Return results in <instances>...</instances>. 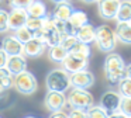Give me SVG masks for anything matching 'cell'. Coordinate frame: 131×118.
<instances>
[{
    "mask_svg": "<svg viewBox=\"0 0 131 118\" xmlns=\"http://www.w3.org/2000/svg\"><path fill=\"white\" fill-rule=\"evenodd\" d=\"M2 49L7 53V56L12 55H21L23 53V44L18 41L17 38H14L13 35H7L2 41Z\"/></svg>",
    "mask_w": 131,
    "mask_h": 118,
    "instance_id": "14",
    "label": "cell"
},
{
    "mask_svg": "<svg viewBox=\"0 0 131 118\" xmlns=\"http://www.w3.org/2000/svg\"><path fill=\"white\" fill-rule=\"evenodd\" d=\"M6 76H13V75L10 73V70L6 66H2L0 67V77H6Z\"/></svg>",
    "mask_w": 131,
    "mask_h": 118,
    "instance_id": "36",
    "label": "cell"
},
{
    "mask_svg": "<svg viewBox=\"0 0 131 118\" xmlns=\"http://www.w3.org/2000/svg\"><path fill=\"white\" fill-rule=\"evenodd\" d=\"M27 18H28V13L26 8L12 7L9 13V30H16L18 27L26 25Z\"/></svg>",
    "mask_w": 131,
    "mask_h": 118,
    "instance_id": "12",
    "label": "cell"
},
{
    "mask_svg": "<svg viewBox=\"0 0 131 118\" xmlns=\"http://www.w3.org/2000/svg\"><path fill=\"white\" fill-rule=\"evenodd\" d=\"M42 31V37H44V44L47 46H52V45H58L61 41V35L62 34L57 30V27L52 22V17H47L44 25L41 27Z\"/></svg>",
    "mask_w": 131,
    "mask_h": 118,
    "instance_id": "7",
    "label": "cell"
},
{
    "mask_svg": "<svg viewBox=\"0 0 131 118\" xmlns=\"http://www.w3.org/2000/svg\"><path fill=\"white\" fill-rule=\"evenodd\" d=\"M121 0H99L97 2V10L102 18L104 20H114L116 13Z\"/></svg>",
    "mask_w": 131,
    "mask_h": 118,
    "instance_id": "11",
    "label": "cell"
},
{
    "mask_svg": "<svg viewBox=\"0 0 131 118\" xmlns=\"http://www.w3.org/2000/svg\"><path fill=\"white\" fill-rule=\"evenodd\" d=\"M75 42H78V38L75 37V34H62V35H61L59 45L63 48V49L69 51Z\"/></svg>",
    "mask_w": 131,
    "mask_h": 118,
    "instance_id": "29",
    "label": "cell"
},
{
    "mask_svg": "<svg viewBox=\"0 0 131 118\" xmlns=\"http://www.w3.org/2000/svg\"><path fill=\"white\" fill-rule=\"evenodd\" d=\"M51 2H54V3H59V2H65V0H51Z\"/></svg>",
    "mask_w": 131,
    "mask_h": 118,
    "instance_id": "38",
    "label": "cell"
},
{
    "mask_svg": "<svg viewBox=\"0 0 131 118\" xmlns=\"http://www.w3.org/2000/svg\"><path fill=\"white\" fill-rule=\"evenodd\" d=\"M13 31H14V32H13V37H14V38H17L21 44H24V42L30 41V39L32 38V32L26 27V25L18 27V28H16V30H13Z\"/></svg>",
    "mask_w": 131,
    "mask_h": 118,
    "instance_id": "24",
    "label": "cell"
},
{
    "mask_svg": "<svg viewBox=\"0 0 131 118\" xmlns=\"http://www.w3.org/2000/svg\"><path fill=\"white\" fill-rule=\"evenodd\" d=\"M47 17H31V16H28V18H27V21H26V27L28 28L31 32H34V31L40 30V28L44 25Z\"/></svg>",
    "mask_w": 131,
    "mask_h": 118,
    "instance_id": "25",
    "label": "cell"
},
{
    "mask_svg": "<svg viewBox=\"0 0 131 118\" xmlns=\"http://www.w3.org/2000/svg\"><path fill=\"white\" fill-rule=\"evenodd\" d=\"M117 21H131V2L130 0H121L118 10L116 13Z\"/></svg>",
    "mask_w": 131,
    "mask_h": 118,
    "instance_id": "21",
    "label": "cell"
},
{
    "mask_svg": "<svg viewBox=\"0 0 131 118\" xmlns=\"http://www.w3.org/2000/svg\"><path fill=\"white\" fill-rule=\"evenodd\" d=\"M117 41L123 42L124 45L131 44V22L130 21H117V27L114 31Z\"/></svg>",
    "mask_w": 131,
    "mask_h": 118,
    "instance_id": "16",
    "label": "cell"
},
{
    "mask_svg": "<svg viewBox=\"0 0 131 118\" xmlns=\"http://www.w3.org/2000/svg\"><path fill=\"white\" fill-rule=\"evenodd\" d=\"M32 3V0H9V6L12 7H20V8H27Z\"/></svg>",
    "mask_w": 131,
    "mask_h": 118,
    "instance_id": "32",
    "label": "cell"
},
{
    "mask_svg": "<svg viewBox=\"0 0 131 118\" xmlns=\"http://www.w3.org/2000/svg\"><path fill=\"white\" fill-rule=\"evenodd\" d=\"M68 117L71 118H85L88 117L85 108H76V107H71V111L68 112Z\"/></svg>",
    "mask_w": 131,
    "mask_h": 118,
    "instance_id": "31",
    "label": "cell"
},
{
    "mask_svg": "<svg viewBox=\"0 0 131 118\" xmlns=\"http://www.w3.org/2000/svg\"><path fill=\"white\" fill-rule=\"evenodd\" d=\"M69 84L78 89H90L94 84V75L88 69L69 73Z\"/></svg>",
    "mask_w": 131,
    "mask_h": 118,
    "instance_id": "6",
    "label": "cell"
},
{
    "mask_svg": "<svg viewBox=\"0 0 131 118\" xmlns=\"http://www.w3.org/2000/svg\"><path fill=\"white\" fill-rule=\"evenodd\" d=\"M118 111L121 112L123 117H125V118L131 117V97H124V96H121Z\"/></svg>",
    "mask_w": 131,
    "mask_h": 118,
    "instance_id": "27",
    "label": "cell"
},
{
    "mask_svg": "<svg viewBox=\"0 0 131 118\" xmlns=\"http://www.w3.org/2000/svg\"><path fill=\"white\" fill-rule=\"evenodd\" d=\"M55 7L52 10V18H59V20H68L69 16H71L72 10V4L69 3V0H65V2H59V3H55Z\"/></svg>",
    "mask_w": 131,
    "mask_h": 118,
    "instance_id": "18",
    "label": "cell"
},
{
    "mask_svg": "<svg viewBox=\"0 0 131 118\" xmlns=\"http://www.w3.org/2000/svg\"><path fill=\"white\" fill-rule=\"evenodd\" d=\"M9 31V13L7 10L0 7V34Z\"/></svg>",
    "mask_w": 131,
    "mask_h": 118,
    "instance_id": "30",
    "label": "cell"
},
{
    "mask_svg": "<svg viewBox=\"0 0 131 118\" xmlns=\"http://www.w3.org/2000/svg\"><path fill=\"white\" fill-rule=\"evenodd\" d=\"M0 87H2V84H0Z\"/></svg>",
    "mask_w": 131,
    "mask_h": 118,
    "instance_id": "39",
    "label": "cell"
},
{
    "mask_svg": "<svg viewBox=\"0 0 131 118\" xmlns=\"http://www.w3.org/2000/svg\"><path fill=\"white\" fill-rule=\"evenodd\" d=\"M49 117H51V118H55V117L66 118V117H68V112H65V111H63V108H59V110H55V111H51Z\"/></svg>",
    "mask_w": 131,
    "mask_h": 118,
    "instance_id": "34",
    "label": "cell"
},
{
    "mask_svg": "<svg viewBox=\"0 0 131 118\" xmlns=\"http://www.w3.org/2000/svg\"><path fill=\"white\" fill-rule=\"evenodd\" d=\"M44 105L48 111H55V110L63 108L66 105V96L63 91H55V90H48L44 98Z\"/></svg>",
    "mask_w": 131,
    "mask_h": 118,
    "instance_id": "9",
    "label": "cell"
},
{
    "mask_svg": "<svg viewBox=\"0 0 131 118\" xmlns=\"http://www.w3.org/2000/svg\"><path fill=\"white\" fill-rule=\"evenodd\" d=\"M0 84L4 90H9L13 87V76H6V77H0Z\"/></svg>",
    "mask_w": 131,
    "mask_h": 118,
    "instance_id": "33",
    "label": "cell"
},
{
    "mask_svg": "<svg viewBox=\"0 0 131 118\" xmlns=\"http://www.w3.org/2000/svg\"><path fill=\"white\" fill-rule=\"evenodd\" d=\"M6 62H7V53L0 48V67L6 66Z\"/></svg>",
    "mask_w": 131,
    "mask_h": 118,
    "instance_id": "35",
    "label": "cell"
},
{
    "mask_svg": "<svg viewBox=\"0 0 131 118\" xmlns=\"http://www.w3.org/2000/svg\"><path fill=\"white\" fill-rule=\"evenodd\" d=\"M68 51L63 49L59 44L58 45H52V46H48V58L51 59L52 62H57V63H61L62 59L66 56Z\"/></svg>",
    "mask_w": 131,
    "mask_h": 118,
    "instance_id": "23",
    "label": "cell"
},
{
    "mask_svg": "<svg viewBox=\"0 0 131 118\" xmlns=\"http://www.w3.org/2000/svg\"><path fill=\"white\" fill-rule=\"evenodd\" d=\"M120 101H121V94H120V93L114 91V90H107V91H104L102 94V97H100L99 105L103 107V108L107 111V114L110 115L113 111L118 110Z\"/></svg>",
    "mask_w": 131,
    "mask_h": 118,
    "instance_id": "10",
    "label": "cell"
},
{
    "mask_svg": "<svg viewBox=\"0 0 131 118\" xmlns=\"http://www.w3.org/2000/svg\"><path fill=\"white\" fill-rule=\"evenodd\" d=\"M45 51H47V45L34 38H31L30 41L23 44V55H26L27 58H38Z\"/></svg>",
    "mask_w": 131,
    "mask_h": 118,
    "instance_id": "13",
    "label": "cell"
},
{
    "mask_svg": "<svg viewBox=\"0 0 131 118\" xmlns=\"http://www.w3.org/2000/svg\"><path fill=\"white\" fill-rule=\"evenodd\" d=\"M75 37L78 38V41L90 45L92 42L94 41V27L90 24V22H86V24L80 25L79 28H76Z\"/></svg>",
    "mask_w": 131,
    "mask_h": 118,
    "instance_id": "17",
    "label": "cell"
},
{
    "mask_svg": "<svg viewBox=\"0 0 131 118\" xmlns=\"http://www.w3.org/2000/svg\"><path fill=\"white\" fill-rule=\"evenodd\" d=\"M6 67L10 70L12 75H16V73H20L23 70L27 69V59L26 56L21 55H12L7 56V62H6Z\"/></svg>",
    "mask_w": 131,
    "mask_h": 118,
    "instance_id": "15",
    "label": "cell"
},
{
    "mask_svg": "<svg viewBox=\"0 0 131 118\" xmlns=\"http://www.w3.org/2000/svg\"><path fill=\"white\" fill-rule=\"evenodd\" d=\"M66 104L69 107H76V108H88L92 104H94L93 94L88 91V89H78L72 87V90L66 96Z\"/></svg>",
    "mask_w": 131,
    "mask_h": 118,
    "instance_id": "5",
    "label": "cell"
},
{
    "mask_svg": "<svg viewBox=\"0 0 131 118\" xmlns=\"http://www.w3.org/2000/svg\"><path fill=\"white\" fill-rule=\"evenodd\" d=\"M68 21H69V24L76 30V28H79L80 25L89 22V18H88V14H86L83 10L73 8L72 13H71V16H69V18H68Z\"/></svg>",
    "mask_w": 131,
    "mask_h": 118,
    "instance_id": "20",
    "label": "cell"
},
{
    "mask_svg": "<svg viewBox=\"0 0 131 118\" xmlns=\"http://www.w3.org/2000/svg\"><path fill=\"white\" fill-rule=\"evenodd\" d=\"M68 52L75 53V55H78V56H82V58H88V59L90 58V55H92L90 45H89V44H85V42H80V41L75 42Z\"/></svg>",
    "mask_w": 131,
    "mask_h": 118,
    "instance_id": "22",
    "label": "cell"
},
{
    "mask_svg": "<svg viewBox=\"0 0 131 118\" xmlns=\"http://www.w3.org/2000/svg\"><path fill=\"white\" fill-rule=\"evenodd\" d=\"M45 84L48 90L65 93L71 87V84H69V72H66L63 67L52 69L45 77Z\"/></svg>",
    "mask_w": 131,
    "mask_h": 118,
    "instance_id": "4",
    "label": "cell"
},
{
    "mask_svg": "<svg viewBox=\"0 0 131 118\" xmlns=\"http://www.w3.org/2000/svg\"><path fill=\"white\" fill-rule=\"evenodd\" d=\"M93 42L99 48V51L108 53L116 49L117 38L114 35V31L108 25L103 24V25H99L97 28H94V41Z\"/></svg>",
    "mask_w": 131,
    "mask_h": 118,
    "instance_id": "2",
    "label": "cell"
},
{
    "mask_svg": "<svg viewBox=\"0 0 131 118\" xmlns=\"http://www.w3.org/2000/svg\"><path fill=\"white\" fill-rule=\"evenodd\" d=\"M0 2H2V0H0Z\"/></svg>",
    "mask_w": 131,
    "mask_h": 118,
    "instance_id": "40",
    "label": "cell"
},
{
    "mask_svg": "<svg viewBox=\"0 0 131 118\" xmlns=\"http://www.w3.org/2000/svg\"><path fill=\"white\" fill-rule=\"evenodd\" d=\"M83 3H88V4H92V3H97L99 0H82Z\"/></svg>",
    "mask_w": 131,
    "mask_h": 118,
    "instance_id": "37",
    "label": "cell"
},
{
    "mask_svg": "<svg viewBox=\"0 0 131 118\" xmlns=\"http://www.w3.org/2000/svg\"><path fill=\"white\" fill-rule=\"evenodd\" d=\"M61 63H62V67L66 70V72L72 73V72H78V70H82V69H88L89 59L68 52L66 56L62 59Z\"/></svg>",
    "mask_w": 131,
    "mask_h": 118,
    "instance_id": "8",
    "label": "cell"
},
{
    "mask_svg": "<svg viewBox=\"0 0 131 118\" xmlns=\"http://www.w3.org/2000/svg\"><path fill=\"white\" fill-rule=\"evenodd\" d=\"M86 114H88V117H90V118H106V117H108L107 111H106L103 107L94 105V104H92L90 107L86 108Z\"/></svg>",
    "mask_w": 131,
    "mask_h": 118,
    "instance_id": "26",
    "label": "cell"
},
{
    "mask_svg": "<svg viewBox=\"0 0 131 118\" xmlns=\"http://www.w3.org/2000/svg\"><path fill=\"white\" fill-rule=\"evenodd\" d=\"M26 10L28 13V16H31V17H47L48 16L47 6L42 0H32V3Z\"/></svg>",
    "mask_w": 131,
    "mask_h": 118,
    "instance_id": "19",
    "label": "cell"
},
{
    "mask_svg": "<svg viewBox=\"0 0 131 118\" xmlns=\"http://www.w3.org/2000/svg\"><path fill=\"white\" fill-rule=\"evenodd\" d=\"M117 84L120 89V94L124 97H131V77H123Z\"/></svg>",
    "mask_w": 131,
    "mask_h": 118,
    "instance_id": "28",
    "label": "cell"
},
{
    "mask_svg": "<svg viewBox=\"0 0 131 118\" xmlns=\"http://www.w3.org/2000/svg\"><path fill=\"white\" fill-rule=\"evenodd\" d=\"M124 67L125 62L118 53L116 52H108V55L104 59V76L111 84H117L123 77H124Z\"/></svg>",
    "mask_w": 131,
    "mask_h": 118,
    "instance_id": "1",
    "label": "cell"
},
{
    "mask_svg": "<svg viewBox=\"0 0 131 118\" xmlns=\"http://www.w3.org/2000/svg\"><path fill=\"white\" fill-rule=\"evenodd\" d=\"M13 86L16 87V90H17L20 94L31 96L37 91L38 81H37V77H35L30 70L26 69L20 73L13 75Z\"/></svg>",
    "mask_w": 131,
    "mask_h": 118,
    "instance_id": "3",
    "label": "cell"
}]
</instances>
